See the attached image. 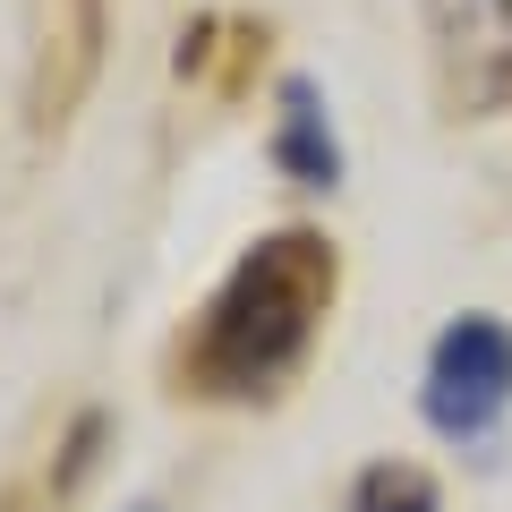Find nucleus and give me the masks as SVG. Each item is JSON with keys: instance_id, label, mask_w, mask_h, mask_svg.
<instances>
[{"instance_id": "obj_5", "label": "nucleus", "mask_w": 512, "mask_h": 512, "mask_svg": "<svg viewBox=\"0 0 512 512\" xmlns=\"http://www.w3.org/2000/svg\"><path fill=\"white\" fill-rule=\"evenodd\" d=\"M359 512H436V487L419 470H367L359 478Z\"/></svg>"}, {"instance_id": "obj_1", "label": "nucleus", "mask_w": 512, "mask_h": 512, "mask_svg": "<svg viewBox=\"0 0 512 512\" xmlns=\"http://www.w3.org/2000/svg\"><path fill=\"white\" fill-rule=\"evenodd\" d=\"M333 299V256L316 248L308 231H282L222 282L214 316H205V350L197 367L222 384V393H256V384H274L282 367L308 350L316 316Z\"/></svg>"}, {"instance_id": "obj_4", "label": "nucleus", "mask_w": 512, "mask_h": 512, "mask_svg": "<svg viewBox=\"0 0 512 512\" xmlns=\"http://www.w3.org/2000/svg\"><path fill=\"white\" fill-rule=\"evenodd\" d=\"M282 163H291L299 180H316V188H333V171H342V154H333V128H325V111H316L308 86L282 94Z\"/></svg>"}, {"instance_id": "obj_3", "label": "nucleus", "mask_w": 512, "mask_h": 512, "mask_svg": "<svg viewBox=\"0 0 512 512\" xmlns=\"http://www.w3.org/2000/svg\"><path fill=\"white\" fill-rule=\"evenodd\" d=\"M512 402V333L495 316H461L427 359V419L444 436H478Z\"/></svg>"}, {"instance_id": "obj_2", "label": "nucleus", "mask_w": 512, "mask_h": 512, "mask_svg": "<svg viewBox=\"0 0 512 512\" xmlns=\"http://www.w3.org/2000/svg\"><path fill=\"white\" fill-rule=\"evenodd\" d=\"M427 43L453 111L487 120L512 103V0H427Z\"/></svg>"}]
</instances>
